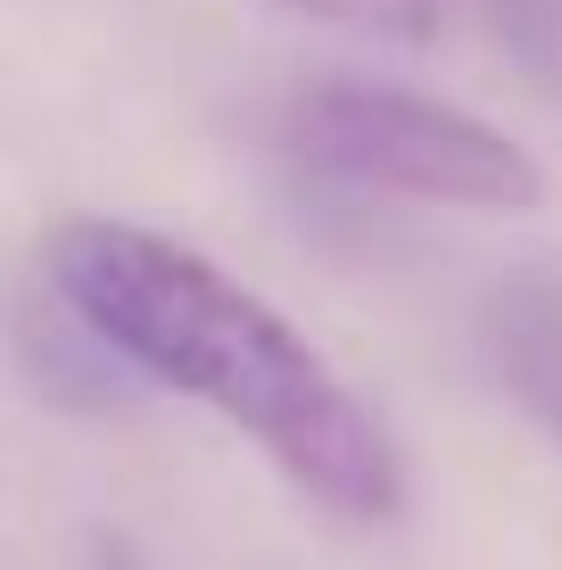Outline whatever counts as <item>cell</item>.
Here are the masks:
<instances>
[{"instance_id":"obj_1","label":"cell","mask_w":562,"mask_h":570,"mask_svg":"<svg viewBox=\"0 0 562 570\" xmlns=\"http://www.w3.org/2000/svg\"><path fill=\"white\" fill-rule=\"evenodd\" d=\"M50 298L116 372L207 405L231 422L298 497L339 521H390L405 504V463L381 414L332 372L298 323L248 282L125 215H67L42 248Z\"/></svg>"},{"instance_id":"obj_2","label":"cell","mask_w":562,"mask_h":570,"mask_svg":"<svg viewBox=\"0 0 562 570\" xmlns=\"http://www.w3.org/2000/svg\"><path fill=\"white\" fill-rule=\"evenodd\" d=\"M282 149L306 183L364 190V199H414L455 215H538L546 166L505 125L431 100L373 75H323L282 116Z\"/></svg>"},{"instance_id":"obj_3","label":"cell","mask_w":562,"mask_h":570,"mask_svg":"<svg viewBox=\"0 0 562 570\" xmlns=\"http://www.w3.org/2000/svg\"><path fill=\"white\" fill-rule=\"evenodd\" d=\"M480 331H489V364L505 381V397L546 430L562 455V265L538 257V265L505 273L489 314H480Z\"/></svg>"},{"instance_id":"obj_4","label":"cell","mask_w":562,"mask_h":570,"mask_svg":"<svg viewBox=\"0 0 562 570\" xmlns=\"http://www.w3.org/2000/svg\"><path fill=\"white\" fill-rule=\"evenodd\" d=\"M274 9L364 33V42H431L438 33V0H274Z\"/></svg>"}]
</instances>
